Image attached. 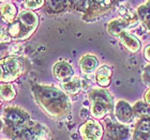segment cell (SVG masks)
<instances>
[{
  "instance_id": "d4e9b609",
  "label": "cell",
  "mask_w": 150,
  "mask_h": 140,
  "mask_svg": "<svg viewBox=\"0 0 150 140\" xmlns=\"http://www.w3.org/2000/svg\"><path fill=\"white\" fill-rule=\"evenodd\" d=\"M43 4H44V0H26L25 1L26 8L31 10L40 9Z\"/></svg>"
},
{
  "instance_id": "603a6c76",
  "label": "cell",
  "mask_w": 150,
  "mask_h": 140,
  "mask_svg": "<svg viewBox=\"0 0 150 140\" xmlns=\"http://www.w3.org/2000/svg\"><path fill=\"white\" fill-rule=\"evenodd\" d=\"M135 129H139L150 134V115L139 118V120L135 124Z\"/></svg>"
},
{
  "instance_id": "8992f818",
  "label": "cell",
  "mask_w": 150,
  "mask_h": 140,
  "mask_svg": "<svg viewBox=\"0 0 150 140\" xmlns=\"http://www.w3.org/2000/svg\"><path fill=\"white\" fill-rule=\"evenodd\" d=\"M104 129H105V138L107 140H127L130 135L128 126L120 123L107 122Z\"/></svg>"
},
{
  "instance_id": "277c9868",
  "label": "cell",
  "mask_w": 150,
  "mask_h": 140,
  "mask_svg": "<svg viewBox=\"0 0 150 140\" xmlns=\"http://www.w3.org/2000/svg\"><path fill=\"white\" fill-rule=\"evenodd\" d=\"M23 73V64L21 60L15 56L3 58L1 61V81L9 84L15 80Z\"/></svg>"
},
{
  "instance_id": "9c48e42d",
  "label": "cell",
  "mask_w": 150,
  "mask_h": 140,
  "mask_svg": "<svg viewBox=\"0 0 150 140\" xmlns=\"http://www.w3.org/2000/svg\"><path fill=\"white\" fill-rule=\"evenodd\" d=\"M73 72L72 66L70 65L68 62H57L54 66V76L56 77V79L63 82H67L73 77Z\"/></svg>"
},
{
  "instance_id": "8fae6325",
  "label": "cell",
  "mask_w": 150,
  "mask_h": 140,
  "mask_svg": "<svg viewBox=\"0 0 150 140\" xmlns=\"http://www.w3.org/2000/svg\"><path fill=\"white\" fill-rule=\"evenodd\" d=\"M118 37H119V41L122 43V45L129 51H131V53H137L138 50H139V48H141V42L134 35L127 33V32H122Z\"/></svg>"
},
{
  "instance_id": "ffe728a7",
  "label": "cell",
  "mask_w": 150,
  "mask_h": 140,
  "mask_svg": "<svg viewBox=\"0 0 150 140\" xmlns=\"http://www.w3.org/2000/svg\"><path fill=\"white\" fill-rule=\"evenodd\" d=\"M16 96V90L11 84H2L1 86V97L3 101L10 102Z\"/></svg>"
},
{
  "instance_id": "5b68a950",
  "label": "cell",
  "mask_w": 150,
  "mask_h": 140,
  "mask_svg": "<svg viewBox=\"0 0 150 140\" xmlns=\"http://www.w3.org/2000/svg\"><path fill=\"white\" fill-rule=\"evenodd\" d=\"M79 135L83 140H102L105 135L103 125L97 120L89 119L79 126Z\"/></svg>"
},
{
  "instance_id": "44dd1931",
  "label": "cell",
  "mask_w": 150,
  "mask_h": 140,
  "mask_svg": "<svg viewBox=\"0 0 150 140\" xmlns=\"http://www.w3.org/2000/svg\"><path fill=\"white\" fill-rule=\"evenodd\" d=\"M67 6V0H48V9L54 13L62 12Z\"/></svg>"
},
{
  "instance_id": "4fadbf2b",
  "label": "cell",
  "mask_w": 150,
  "mask_h": 140,
  "mask_svg": "<svg viewBox=\"0 0 150 140\" xmlns=\"http://www.w3.org/2000/svg\"><path fill=\"white\" fill-rule=\"evenodd\" d=\"M112 69L108 65H102L96 72V80L101 87H108L112 80Z\"/></svg>"
},
{
  "instance_id": "ac0fdd59",
  "label": "cell",
  "mask_w": 150,
  "mask_h": 140,
  "mask_svg": "<svg viewBox=\"0 0 150 140\" xmlns=\"http://www.w3.org/2000/svg\"><path fill=\"white\" fill-rule=\"evenodd\" d=\"M1 15L6 22L12 24L16 16V8L10 3H3L1 6Z\"/></svg>"
},
{
  "instance_id": "4316f807",
  "label": "cell",
  "mask_w": 150,
  "mask_h": 140,
  "mask_svg": "<svg viewBox=\"0 0 150 140\" xmlns=\"http://www.w3.org/2000/svg\"><path fill=\"white\" fill-rule=\"evenodd\" d=\"M94 1L102 8H110L115 3L116 0H94Z\"/></svg>"
},
{
  "instance_id": "7c38bea8",
  "label": "cell",
  "mask_w": 150,
  "mask_h": 140,
  "mask_svg": "<svg viewBox=\"0 0 150 140\" xmlns=\"http://www.w3.org/2000/svg\"><path fill=\"white\" fill-rule=\"evenodd\" d=\"M99 61L93 55H85L81 58L79 68L84 74H92L98 69Z\"/></svg>"
},
{
  "instance_id": "d6986e66",
  "label": "cell",
  "mask_w": 150,
  "mask_h": 140,
  "mask_svg": "<svg viewBox=\"0 0 150 140\" xmlns=\"http://www.w3.org/2000/svg\"><path fill=\"white\" fill-rule=\"evenodd\" d=\"M133 110H134L135 117H138V118L150 115V105H148L145 101L144 102L139 101L137 103H135L133 106Z\"/></svg>"
},
{
  "instance_id": "9a60e30c",
  "label": "cell",
  "mask_w": 150,
  "mask_h": 140,
  "mask_svg": "<svg viewBox=\"0 0 150 140\" xmlns=\"http://www.w3.org/2000/svg\"><path fill=\"white\" fill-rule=\"evenodd\" d=\"M129 26V24L123 19H114L108 24L107 30L110 34L114 37H119L122 32H125V29Z\"/></svg>"
},
{
  "instance_id": "6da1fadb",
  "label": "cell",
  "mask_w": 150,
  "mask_h": 140,
  "mask_svg": "<svg viewBox=\"0 0 150 140\" xmlns=\"http://www.w3.org/2000/svg\"><path fill=\"white\" fill-rule=\"evenodd\" d=\"M32 92L38 105L48 117L55 120H61L68 117L71 105L63 91L55 87L35 86L32 88Z\"/></svg>"
},
{
  "instance_id": "30bf717a",
  "label": "cell",
  "mask_w": 150,
  "mask_h": 140,
  "mask_svg": "<svg viewBox=\"0 0 150 140\" xmlns=\"http://www.w3.org/2000/svg\"><path fill=\"white\" fill-rule=\"evenodd\" d=\"M88 97H89V100L92 103H103L108 106V107H110L112 109L114 108L112 107V97L110 92H107L106 90H103V89H93V90H91L89 92Z\"/></svg>"
},
{
  "instance_id": "484cf974",
  "label": "cell",
  "mask_w": 150,
  "mask_h": 140,
  "mask_svg": "<svg viewBox=\"0 0 150 140\" xmlns=\"http://www.w3.org/2000/svg\"><path fill=\"white\" fill-rule=\"evenodd\" d=\"M133 140H150V134L134 128V132H133Z\"/></svg>"
},
{
  "instance_id": "e0dca14e",
  "label": "cell",
  "mask_w": 150,
  "mask_h": 140,
  "mask_svg": "<svg viewBox=\"0 0 150 140\" xmlns=\"http://www.w3.org/2000/svg\"><path fill=\"white\" fill-rule=\"evenodd\" d=\"M119 13L120 15L123 17V20L130 24V23H136V14L134 13L133 9L129 6V3H122L121 6H119Z\"/></svg>"
},
{
  "instance_id": "4dcf8cb0",
  "label": "cell",
  "mask_w": 150,
  "mask_h": 140,
  "mask_svg": "<svg viewBox=\"0 0 150 140\" xmlns=\"http://www.w3.org/2000/svg\"><path fill=\"white\" fill-rule=\"evenodd\" d=\"M147 6L150 9V0H148V3H147Z\"/></svg>"
},
{
  "instance_id": "52a82bcc",
  "label": "cell",
  "mask_w": 150,
  "mask_h": 140,
  "mask_svg": "<svg viewBox=\"0 0 150 140\" xmlns=\"http://www.w3.org/2000/svg\"><path fill=\"white\" fill-rule=\"evenodd\" d=\"M115 117L120 124H130L135 117L133 107L125 101H118L115 106Z\"/></svg>"
},
{
  "instance_id": "f546056e",
  "label": "cell",
  "mask_w": 150,
  "mask_h": 140,
  "mask_svg": "<svg viewBox=\"0 0 150 140\" xmlns=\"http://www.w3.org/2000/svg\"><path fill=\"white\" fill-rule=\"evenodd\" d=\"M144 101L148 104V105H150V89H148L147 92L145 93V95H144Z\"/></svg>"
},
{
  "instance_id": "ba28073f",
  "label": "cell",
  "mask_w": 150,
  "mask_h": 140,
  "mask_svg": "<svg viewBox=\"0 0 150 140\" xmlns=\"http://www.w3.org/2000/svg\"><path fill=\"white\" fill-rule=\"evenodd\" d=\"M30 129H31V140H54L52 131L46 125L31 122Z\"/></svg>"
},
{
  "instance_id": "7a4b0ae2",
  "label": "cell",
  "mask_w": 150,
  "mask_h": 140,
  "mask_svg": "<svg viewBox=\"0 0 150 140\" xmlns=\"http://www.w3.org/2000/svg\"><path fill=\"white\" fill-rule=\"evenodd\" d=\"M39 18L35 13L23 11L19 15L18 22L12 23L8 33L16 40H26L35 32Z\"/></svg>"
},
{
  "instance_id": "3957f363",
  "label": "cell",
  "mask_w": 150,
  "mask_h": 140,
  "mask_svg": "<svg viewBox=\"0 0 150 140\" xmlns=\"http://www.w3.org/2000/svg\"><path fill=\"white\" fill-rule=\"evenodd\" d=\"M30 122L31 121H30L28 112H26L24 109L15 107V106H9L3 109L2 127H24L30 124Z\"/></svg>"
},
{
  "instance_id": "7402d4cb",
  "label": "cell",
  "mask_w": 150,
  "mask_h": 140,
  "mask_svg": "<svg viewBox=\"0 0 150 140\" xmlns=\"http://www.w3.org/2000/svg\"><path fill=\"white\" fill-rule=\"evenodd\" d=\"M137 14L139 18L144 22L145 26L150 30V9L148 6H139L137 10Z\"/></svg>"
},
{
  "instance_id": "5bb4252c",
  "label": "cell",
  "mask_w": 150,
  "mask_h": 140,
  "mask_svg": "<svg viewBox=\"0 0 150 140\" xmlns=\"http://www.w3.org/2000/svg\"><path fill=\"white\" fill-rule=\"evenodd\" d=\"M112 111V108L103 103H92L91 105V115L96 120H102Z\"/></svg>"
},
{
  "instance_id": "2e32d148",
  "label": "cell",
  "mask_w": 150,
  "mask_h": 140,
  "mask_svg": "<svg viewBox=\"0 0 150 140\" xmlns=\"http://www.w3.org/2000/svg\"><path fill=\"white\" fill-rule=\"evenodd\" d=\"M63 90L69 94H78L81 90V80L78 77H72L63 84Z\"/></svg>"
},
{
  "instance_id": "f1b7e54d",
  "label": "cell",
  "mask_w": 150,
  "mask_h": 140,
  "mask_svg": "<svg viewBox=\"0 0 150 140\" xmlns=\"http://www.w3.org/2000/svg\"><path fill=\"white\" fill-rule=\"evenodd\" d=\"M144 56H145V59L150 62V45H148V46L146 47V48H145Z\"/></svg>"
},
{
  "instance_id": "cb8c5ba5",
  "label": "cell",
  "mask_w": 150,
  "mask_h": 140,
  "mask_svg": "<svg viewBox=\"0 0 150 140\" xmlns=\"http://www.w3.org/2000/svg\"><path fill=\"white\" fill-rule=\"evenodd\" d=\"M70 3L76 11L79 12L86 11L89 6V0H70Z\"/></svg>"
},
{
  "instance_id": "83f0119b",
  "label": "cell",
  "mask_w": 150,
  "mask_h": 140,
  "mask_svg": "<svg viewBox=\"0 0 150 140\" xmlns=\"http://www.w3.org/2000/svg\"><path fill=\"white\" fill-rule=\"evenodd\" d=\"M144 80L147 82V84H150V65H148L146 69L144 70Z\"/></svg>"
}]
</instances>
